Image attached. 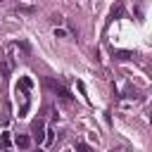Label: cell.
I'll return each instance as SVG.
<instances>
[{
    "mask_svg": "<svg viewBox=\"0 0 152 152\" xmlns=\"http://www.w3.org/2000/svg\"><path fill=\"white\" fill-rule=\"evenodd\" d=\"M45 86H48V88H50V90H52V93H55V95H57L59 100H64V102H71V93H69V90H66V88H64V86H62L59 81L45 78Z\"/></svg>",
    "mask_w": 152,
    "mask_h": 152,
    "instance_id": "obj_1",
    "label": "cell"
},
{
    "mask_svg": "<svg viewBox=\"0 0 152 152\" xmlns=\"http://www.w3.org/2000/svg\"><path fill=\"white\" fill-rule=\"evenodd\" d=\"M43 128H45V126H43V121H33V138H36L38 142L43 140V133H45Z\"/></svg>",
    "mask_w": 152,
    "mask_h": 152,
    "instance_id": "obj_2",
    "label": "cell"
},
{
    "mask_svg": "<svg viewBox=\"0 0 152 152\" xmlns=\"http://www.w3.org/2000/svg\"><path fill=\"white\" fill-rule=\"evenodd\" d=\"M28 145H31V138H28V135H17V147L26 150Z\"/></svg>",
    "mask_w": 152,
    "mask_h": 152,
    "instance_id": "obj_3",
    "label": "cell"
},
{
    "mask_svg": "<svg viewBox=\"0 0 152 152\" xmlns=\"http://www.w3.org/2000/svg\"><path fill=\"white\" fill-rule=\"evenodd\" d=\"M52 140H55V131H52V128H48V131H45V135H43V142H45V145H52Z\"/></svg>",
    "mask_w": 152,
    "mask_h": 152,
    "instance_id": "obj_4",
    "label": "cell"
},
{
    "mask_svg": "<svg viewBox=\"0 0 152 152\" xmlns=\"http://www.w3.org/2000/svg\"><path fill=\"white\" fill-rule=\"evenodd\" d=\"M0 140H2V147H5V150L12 145V138H10V133H2V135H0Z\"/></svg>",
    "mask_w": 152,
    "mask_h": 152,
    "instance_id": "obj_5",
    "label": "cell"
},
{
    "mask_svg": "<svg viewBox=\"0 0 152 152\" xmlns=\"http://www.w3.org/2000/svg\"><path fill=\"white\" fill-rule=\"evenodd\" d=\"M76 150H78V152H93L90 145H86V142H76Z\"/></svg>",
    "mask_w": 152,
    "mask_h": 152,
    "instance_id": "obj_6",
    "label": "cell"
},
{
    "mask_svg": "<svg viewBox=\"0 0 152 152\" xmlns=\"http://www.w3.org/2000/svg\"><path fill=\"white\" fill-rule=\"evenodd\" d=\"M36 152H43V150H36Z\"/></svg>",
    "mask_w": 152,
    "mask_h": 152,
    "instance_id": "obj_7",
    "label": "cell"
}]
</instances>
